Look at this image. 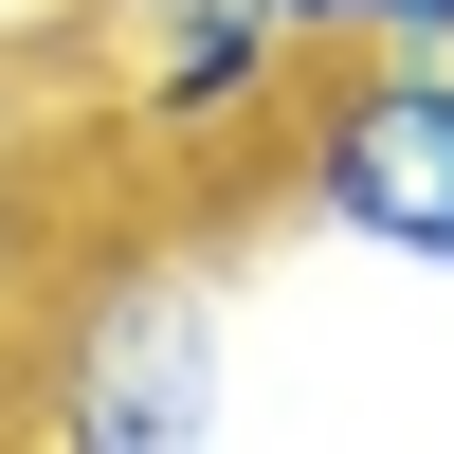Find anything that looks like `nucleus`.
Listing matches in <instances>:
<instances>
[{"mask_svg":"<svg viewBox=\"0 0 454 454\" xmlns=\"http://www.w3.org/2000/svg\"><path fill=\"white\" fill-rule=\"evenodd\" d=\"M291 200L364 254L454 273V55H346L327 91H291Z\"/></svg>","mask_w":454,"mask_h":454,"instance_id":"f257e3e1","label":"nucleus"},{"mask_svg":"<svg viewBox=\"0 0 454 454\" xmlns=\"http://www.w3.org/2000/svg\"><path fill=\"white\" fill-rule=\"evenodd\" d=\"M237 419V382H218V273L200 254H128V273H91V309H73L55 346V436L91 454H182Z\"/></svg>","mask_w":454,"mask_h":454,"instance_id":"f03ea898","label":"nucleus"},{"mask_svg":"<svg viewBox=\"0 0 454 454\" xmlns=\"http://www.w3.org/2000/svg\"><path fill=\"white\" fill-rule=\"evenodd\" d=\"M91 36H109V73H128V109H145V145H237V128H273L291 91H309V0H91Z\"/></svg>","mask_w":454,"mask_h":454,"instance_id":"7ed1b4c3","label":"nucleus"},{"mask_svg":"<svg viewBox=\"0 0 454 454\" xmlns=\"http://www.w3.org/2000/svg\"><path fill=\"white\" fill-rule=\"evenodd\" d=\"M309 36H346V55H454V0H309Z\"/></svg>","mask_w":454,"mask_h":454,"instance_id":"20e7f679","label":"nucleus"}]
</instances>
